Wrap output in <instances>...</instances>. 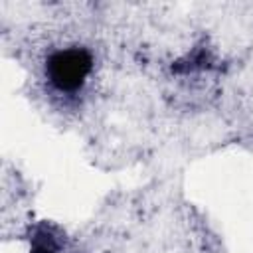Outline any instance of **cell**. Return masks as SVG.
Wrapping results in <instances>:
<instances>
[{"label": "cell", "instance_id": "cell-1", "mask_svg": "<svg viewBox=\"0 0 253 253\" xmlns=\"http://www.w3.org/2000/svg\"><path fill=\"white\" fill-rule=\"evenodd\" d=\"M91 67H93V59L87 49L69 47V49L53 51L47 57L45 73L49 83L57 91L73 93L85 83L87 75L91 73Z\"/></svg>", "mask_w": 253, "mask_h": 253}, {"label": "cell", "instance_id": "cell-2", "mask_svg": "<svg viewBox=\"0 0 253 253\" xmlns=\"http://www.w3.org/2000/svg\"><path fill=\"white\" fill-rule=\"evenodd\" d=\"M59 239L47 225H38L30 237V253H57Z\"/></svg>", "mask_w": 253, "mask_h": 253}]
</instances>
